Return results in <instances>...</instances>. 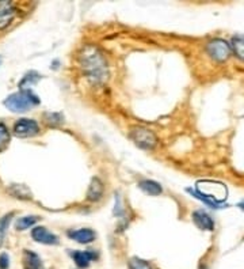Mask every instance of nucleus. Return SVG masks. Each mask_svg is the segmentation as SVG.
<instances>
[{
  "instance_id": "f257e3e1",
  "label": "nucleus",
  "mask_w": 244,
  "mask_h": 269,
  "mask_svg": "<svg viewBox=\"0 0 244 269\" xmlns=\"http://www.w3.org/2000/svg\"><path fill=\"white\" fill-rule=\"evenodd\" d=\"M80 67L83 72L94 84H103L108 78V63L103 57V53L97 46L87 45L79 55Z\"/></svg>"
},
{
  "instance_id": "f03ea898",
  "label": "nucleus",
  "mask_w": 244,
  "mask_h": 269,
  "mask_svg": "<svg viewBox=\"0 0 244 269\" xmlns=\"http://www.w3.org/2000/svg\"><path fill=\"white\" fill-rule=\"evenodd\" d=\"M188 192L205 204L215 208L218 207L220 202L227 199L228 195L227 186L217 181H198L197 189H188Z\"/></svg>"
},
{
  "instance_id": "7ed1b4c3",
  "label": "nucleus",
  "mask_w": 244,
  "mask_h": 269,
  "mask_svg": "<svg viewBox=\"0 0 244 269\" xmlns=\"http://www.w3.org/2000/svg\"><path fill=\"white\" fill-rule=\"evenodd\" d=\"M40 103V98L34 96L30 90H22L19 93H14L4 101V106L14 113L27 112L31 107Z\"/></svg>"
},
{
  "instance_id": "20e7f679",
  "label": "nucleus",
  "mask_w": 244,
  "mask_h": 269,
  "mask_svg": "<svg viewBox=\"0 0 244 269\" xmlns=\"http://www.w3.org/2000/svg\"><path fill=\"white\" fill-rule=\"evenodd\" d=\"M131 139L133 143L142 150H152L158 143V139L152 131H149L145 127H133L131 129Z\"/></svg>"
},
{
  "instance_id": "39448f33",
  "label": "nucleus",
  "mask_w": 244,
  "mask_h": 269,
  "mask_svg": "<svg viewBox=\"0 0 244 269\" xmlns=\"http://www.w3.org/2000/svg\"><path fill=\"white\" fill-rule=\"evenodd\" d=\"M206 52L209 53L212 59H215L216 62H225L228 57L231 56V46L228 45L227 41L224 39L216 38L212 39L208 46H206Z\"/></svg>"
},
{
  "instance_id": "423d86ee",
  "label": "nucleus",
  "mask_w": 244,
  "mask_h": 269,
  "mask_svg": "<svg viewBox=\"0 0 244 269\" xmlns=\"http://www.w3.org/2000/svg\"><path fill=\"white\" fill-rule=\"evenodd\" d=\"M40 132V127L34 120L30 118H21L14 125V134L18 137H31Z\"/></svg>"
},
{
  "instance_id": "0eeeda50",
  "label": "nucleus",
  "mask_w": 244,
  "mask_h": 269,
  "mask_svg": "<svg viewBox=\"0 0 244 269\" xmlns=\"http://www.w3.org/2000/svg\"><path fill=\"white\" fill-rule=\"evenodd\" d=\"M15 14H17V10L11 1H7V0L0 1V30L6 29L12 22Z\"/></svg>"
},
{
  "instance_id": "6e6552de",
  "label": "nucleus",
  "mask_w": 244,
  "mask_h": 269,
  "mask_svg": "<svg viewBox=\"0 0 244 269\" xmlns=\"http://www.w3.org/2000/svg\"><path fill=\"white\" fill-rule=\"evenodd\" d=\"M31 236L33 239L44 245H57L58 238L54 234H52L51 231H48L45 227H35L31 230Z\"/></svg>"
},
{
  "instance_id": "1a4fd4ad",
  "label": "nucleus",
  "mask_w": 244,
  "mask_h": 269,
  "mask_svg": "<svg viewBox=\"0 0 244 269\" xmlns=\"http://www.w3.org/2000/svg\"><path fill=\"white\" fill-rule=\"evenodd\" d=\"M72 258L79 268H88L91 261H94L97 258V253L94 250H85V252L76 250V252L72 253Z\"/></svg>"
},
{
  "instance_id": "9d476101",
  "label": "nucleus",
  "mask_w": 244,
  "mask_h": 269,
  "mask_svg": "<svg viewBox=\"0 0 244 269\" xmlns=\"http://www.w3.org/2000/svg\"><path fill=\"white\" fill-rule=\"evenodd\" d=\"M193 222L195 226L201 229V230H208L212 231L215 229V222L213 219L210 218L209 215L204 211H195L193 212Z\"/></svg>"
},
{
  "instance_id": "9b49d317",
  "label": "nucleus",
  "mask_w": 244,
  "mask_h": 269,
  "mask_svg": "<svg viewBox=\"0 0 244 269\" xmlns=\"http://www.w3.org/2000/svg\"><path fill=\"white\" fill-rule=\"evenodd\" d=\"M68 236L79 243H91L95 239V233L90 229H80V230L68 231Z\"/></svg>"
},
{
  "instance_id": "f8f14e48",
  "label": "nucleus",
  "mask_w": 244,
  "mask_h": 269,
  "mask_svg": "<svg viewBox=\"0 0 244 269\" xmlns=\"http://www.w3.org/2000/svg\"><path fill=\"white\" fill-rule=\"evenodd\" d=\"M103 195V182L101 179L95 177L91 179V184L88 186V192H87V199L90 202H98Z\"/></svg>"
},
{
  "instance_id": "ddd939ff",
  "label": "nucleus",
  "mask_w": 244,
  "mask_h": 269,
  "mask_svg": "<svg viewBox=\"0 0 244 269\" xmlns=\"http://www.w3.org/2000/svg\"><path fill=\"white\" fill-rule=\"evenodd\" d=\"M138 186H140V189L142 192H145L147 195H151V196H159L160 193L163 192L162 186L158 182L152 181V179H144L138 184Z\"/></svg>"
},
{
  "instance_id": "4468645a",
  "label": "nucleus",
  "mask_w": 244,
  "mask_h": 269,
  "mask_svg": "<svg viewBox=\"0 0 244 269\" xmlns=\"http://www.w3.org/2000/svg\"><path fill=\"white\" fill-rule=\"evenodd\" d=\"M232 49L238 59L244 62V35H235L232 38Z\"/></svg>"
},
{
  "instance_id": "2eb2a0df",
  "label": "nucleus",
  "mask_w": 244,
  "mask_h": 269,
  "mask_svg": "<svg viewBox=\"0 0 244 269\" xmlns=\"http://www.w3.org/2000/svg\"><path fill=\"white\" fill-rule=\"evenodd\" d=\"M25 263H26V269H40L41 260L40 257L33 252H25Z\"/></svg>"
},
{
  "instance_id": "dca6fc26",
  "label": "nucleus",
  "mask_w": 244,
  "mask_h": 269,
  "mask_svg": "<svg viewBox=\"0 0 244 269\" xmlns=\"http://www.w3.org/2000/svg\"><path fill=\"white\" fill-rule=\"evenodd\" d=\"M63 114L61 113H52L48 112L44 114V121H45L49 127H57L60 124L63 123Z\"/></svg>"
},
{
  "instance_id": "f3484780",
  "label": "nucleus",
  "mask_w": 244,
  "mask_h": 269,
  "mask_svg": "<svg viewBox=\"0 0 244 269\" xmlns=\"http://www.w3.org/2000/svg\"><path fill=\"white\" fill-rule=\"evenodd\" d=\"M41 79V76L38 75L37 72H34V71H31V72H28L25 78H23V80L21 82V84H19V87L22 90H27L28 87H31L33 84L37 83L38 80Z\"/></svg>"
},
{
  "instance_id": "a211bd4d",
  "label": "nucleus",
  "mask_w": 244,
  "mask_h": 269,
  "mask_svg": "<svg viewBox=\"0 0 244 269\" xmlns=\"http://www.w3.org/2000/svg\"><path fill=\"white\" fill-rule=\"evenodd\" d=\"M37 220H38V218H37V216H25V218L18 219L15 227H17L18 231L27 230L28 227H31V226H33V224H34Z\"/></svg>"
},
{
  "instance_id": "6ab92c4d",
  "label": "nucleus",
  "mask_w": 244,
  "mask_h": 269,
  "mask_svg": "<svg viewBox=\"0 0 244 269\" xmlns=\"http://www.w3.org/2000/svg\"><path fill=\"white\" fill-rule=\"evenodd\" d=\"M128 267H129V269H152L148 261L138 257H132L128 263Z\"/></svg>"
},
{
  "instance_id": "aec40b11",
  "label": "nucleus",
  "mask_w": 244,
  "mask_h": 269,
  "mask_svg": "<svg viewBox=\"0 0 244 269\" xmlns=\"http://www.w3.org/2000/svg\"><path fill=\"white\" fill-rule=\"evenodd\" d=\"M8 141H10V132L4 124L0 123V151H3L7 146H8Z\"/></svg>"
},
{
  "instance_id": "412c9836",
  "label": "nucleus",
  "mask_w": 244,
  "mask_h": 269,
  "mask_svg": "<svg viewBox=\"0 0 244 269\" xmlns=\"http://www.w3.org/2000/svg\"><path fill=\"white\" fill-rule=\"evenodd\" d=\"M12 215H14V213L6 215L4 218L0 220V246H1V243H3V241H4V235H6V229L8 227V224H10V220H11Z\"/></svg>"
},
{
  "instance_id": "4be33fe9",
  "label": "nucleus",
  "mask_w": 244,
  "mask_h": 269,
  "mask_svg": "<svg viewBox=\"0 0 244 269\" xmlns=\"http://www.w3.org/2000/svg\"><path fill=\"white\" fill-rule=\"evenodd\" d=\"M10 267V257L6 253L0 254V269H8Z\"/></svg>"
},
{
  "instance_id": "5701e85b",
  "label": "nucleus",
  "mask_w": 244,
  "mask_h": 269,
  "mask_svg": "<svg viewBox=\"0 0 244 269\" xmlns=\"http://www.w3.org/2000/svg\"><path fill=\"white\" fill-rule=\"evenodd\" d=\"M240 207H242L244 209V204H240Z\"/></svg>"
}]
</instances>
